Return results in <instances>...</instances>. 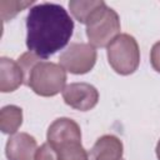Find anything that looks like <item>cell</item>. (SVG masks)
<instances>
[{"label": "cell", "instance_id": "6da1fadb", "mask_svg": "<svg viewBox=\"0 0 160 160\" xmlns=\"http://www.w3.org/2000/svg\"><path fill=\"white\" fill-rule=\"evenodd\" d=\"M26 46L40 59H48L64 49L74 31L69 12L58 4L32 6L26 16Z\"/></svg>", "mask_w": 160, "mask_h": 160}, {"label": "cell", "instance_id": "5bb4252c", "mask_svg": "<svg viewBox=\"0 0 160 160\" xmlns=\"http://www.w3.org/2000/svg\"><path fill=\"white\" fill-rule=\"evenodd\" d=\"M32 1H0V14L4 21L12 19L19 11L30 6Z\"/></svg>", "mask_w": 160, "mask_h": 160}, {"label": "cell", "instance_id": "3957f363", "mask_svg": "<svg viewBox=\"0 0 160 160\" xmlns=\"http://www.w3.org/2000/svg\"><path fill=\"white\" fill-rule=\"evenodd\" d=\"M109 65L120 75L135 72L140 64V50L138 41L129 34L118 35L106 50Z\"/></svg>", "mask_w": 160, "mask_h": 160}, {"label": "cell", "instance_id": "ac0fdd59", "mask_svg": "<svg viewBox=\"0 0 160 160\" xmlns=\"http://www.w3.org/2000/svg\"><path fill=\"white\" fill-rule=\"evenodd\" d=\"M155 151H156L158 160H160V139H159V141H158V144H156V149H155Z\"/></svg>", "mask_w": 160, "mask_h": 160}, {"label": "cell", "instance_id": "52a82bcc", "mask_svg": "<svg viewBox=\"0 0 160 160\" xmlns=\"http://www.w3.org/2000/svg\"><path fill=\"white\" fill-rule=\"evenodd\" d=\"M48 142L56 151L64 145L81 142V130L76 121L70 118H59L51 122L46 134Z\"/></svg>", "mask_w": 160, "mask_h": 160}, {"label": "cell", "instance_id": "e0dca14e", "mask_svg": "<svg viewBox=\"0 0 160 160\" xmlns=\"http://www.w3.org/2000/svg\"><path fill=\"white\" fill-rule=\"evenodd\" d=\"M150 62L155 71L160 72V41L155 42L150 51Z\"/></svg>", "mask_w": 160, "mask_h": 160}, {"label": "cell", "instance_id": "8fae6325", "mask_svg": "<svg viewBox=\"0 0 160 160\" xmlns=\"http://www.w3.org/2000/svg\"><path fill=\"white\" fill-rule=\"evenodd\" d=\"M22 124V110L16 105H6L0 110V129L4 134L14 135Z\"/></svg>", "mask_w": 160, "mask_h": 160}, {"label": "cell", "instance_id": "277c9868", "mask_svg": "<svg viewBox=\"0 0 160 160\" xmlns=\"http://www.w3.org/2000/svg\"><path fill=\"white\" fill-rule=\"evenodd\" d=\"M120 35V18L118 12L104 4L86 22V36L94 48H108Z\"/></svg>", "mask_w": 160, "mask_h": 160}, {"label": "cell", "instance_id": "4fadbf2b", "mask_svg": "<svg viewBox=\"0 0 160 160\" xmlns=\"http://www.w3.org/2000/svg\"><path fill=\"white\" fill-rule=\"evenodd\" d=\"M58 160H89V154L81 142H71L56 150Z\"/></svg>", "mask_w": 160, "mask_h": 160}, {"label": "cell", "instance_id": "5b68a950", "mask_svg": "<svg viewBox=\"0 0 160 160\" xmlns=\"http://www.w3.org/2000/svg\"><path fill=\"white\" fill-rule=\"evenodd\" d=\"M96 50L92 45L86 42H72L59 58V64L75 75L89 72L96 62Z\"/></svg>", "mask_w": 160, "mask_h": 160}, {"label": "cell", "instance_id": "9a60e30c", "mask_svg": "<svg viewBox=\"0 0 160 160\" xmlns=\"http://www.w3.org/2000/svg\"><path fill=\"white\" fill-rule=\"evenodd\" d=\"M39 61H40V58H39L38 55H35L34 52H31V51L24 52V54L18 59V64L20 65V68H21V70H22V72H24V79H25L24 84H26V81H28V79H29V75H30L32 68H34Z\"/></svg>", "mask_w": 160, "mask_h": 160}, {"label": "cell", "instance_id": "7a4b0ae2", "mask_svg": "<svg viewBox=\"0 0 160 160\" xmlns=\"http://www.w3.org/2000/svg\"><path fill=\"white\" fill-rule=\"evenodd\" d=\"M66 84V71L60 64L51 61H39L31 70L28 85L40 96H55L64 90Z\"/></svg>", "mask_w": 160, "mask_h": 160}, {"label": "cell", "instance_id": "30bf717a", "mask_svg": "<svg viewBox=\"0 0 160 160\" xmlns=\"http://www.w3.org/2000/svg\"><path fill=\"white\" fill-rule=\"evenodd\" d=\"M124 152L122 142L114 135L100 136L91 149L92 160H121Z\"/></svg>", "mask_w": 160, "mask_h": 160}, {"label": "cell", "instance_id": "9c48e42d", "mask_svg": "<svg viewBox=\"0 0 160 160\" xmlns=\"http://www.w3.org/2000/svg\"><path fill=\"white\" fill-rule=\"evenodd\" d=\"M24 81V72L18 61L2 56L0 59V90L2 92L15 91Z\"/></svg>", "mask_w": 160, "mask_h": 160}, {"label": "cell", "instance_id": "8992f818", "mask_svg": "<svg viewBox=\"0 0 160 160\" xmlns=\"http://www.w3.org/2000/svg\"><path fill=\"white\" fill-rule=\"evenodd\" d=\"M61 94L66 105L80 111L91 110L99 101L98 89L88 82H71L64 88Z\"/></svg>", "mask_w": 160, "mask_h": 160}, {"label": "cell", "instance_id": "7c38bea8", "mask_svg": "<svg viewBox=\"0 0 160 160\" xmlns=\"http://www.w3.org/2000/svg\"><path fill=\"white\" fill-rule=\"evenodd\" d=\"M105 2L102 0H88V1H79L72 0L69 1V9L72 16L81 24H85L89 21V19L104 5Z\"/></svg>", "mask_w": 160, "mask_h": 160}, {"label": "cell", "instance_id": "d6986e66", "mask_svg": "<svg viewBox=\"0 0 160 160\" xmlns=\"http://www.w3.org/2000/svg\"><path fill=\"white\" fill-rule=\"evenodd\" d=\"M121 160H122V159H121Z\"/></svg>", "mask_w": 160, "mask_h": 160}, {"label": "cell", "instance_id": "2e32d148", "mask_svg": "<svg viewBox=\"0 0 160 160\" xmlns=\"http://www.w3.org/2000/svg\"><path fill=\"white\" fill-rule=\"evenodd\" d=\"M35 160H58V155L49 142H44L40 148H38Z\"/></svg>", "mask_w": 160, "mask_h": 160}, {"label": "cell", "instance_id": "ba28073f", "mask_svg": "<svg viewBox=\"0 0 160 160\" xmlns=\"http://www.w3.org/2000/svg\"><path fill=\"white\" fill-rule=\"evenodd\" d=\"M38 142L28 132H16L11 135L5 146V154L9 160H35Z\"/></svg>", "mask_w": 160, "mask_h": 160}]
</instances>
